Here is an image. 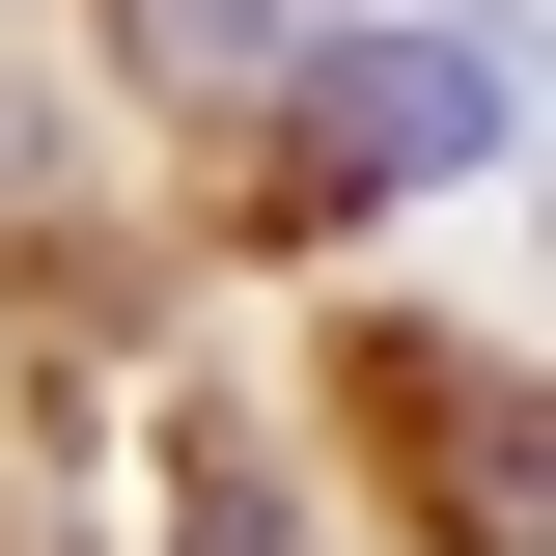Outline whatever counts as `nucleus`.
<instances>
[{
	"label": "nucleus",
	"mask_w": 556,
	"mask_h": 556,
	"mask_svg": "<svg viewBox=\"0 0 556 556\" xmlns=\"http://www.w3.org/2000/svg\"><path fill=\"white\" fill-rule=\"evenodd\" d=\"M501 139V56H445V28H334V195L362 167H473Z\"/></svg>",
	"instance_id": "obj_1"
},
{
	"label": "nucleus",
	"mask_w": 556,
	"mask_h": 556,
	"mask_svg": "<svg viewBox=\"0 0 556 556\" xmlns=\"http://www.w3.org/2000/svg\"><path fill=\"white\" fill-rule=\"evenodd\" d=\"M139 56H167V84H278V56H306V0H139Z\"/></svg>",
	"instance_id": "obj_2"
}]
</instances>
